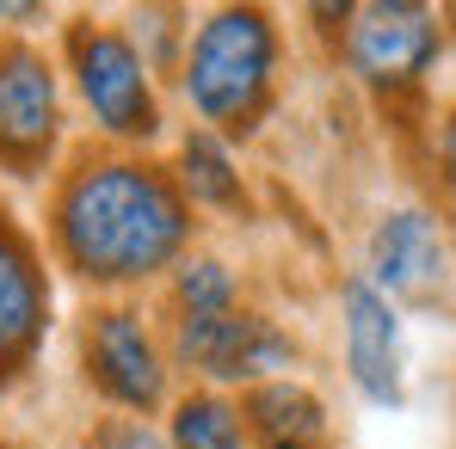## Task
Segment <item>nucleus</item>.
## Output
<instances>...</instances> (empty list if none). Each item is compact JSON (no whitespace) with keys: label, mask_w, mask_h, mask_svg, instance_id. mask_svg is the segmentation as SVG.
Here are the masks:
<instances>
[{"label":"nucleus","mask_w":456,"mask_h":449,"mask_svg":"<svg viewBox=\"0 0 456 449\" xmlns=\"http://www.w3.org/2000/svg\"><path fill=\"white\" fill-rule=\"evenodd\" d=\"M438 166H444V185H451V197H456V111L438 130Z\"/></svg>","instance_id":"dca6fc26"},{"label":"nucleus","mask_w":456,"mask_h":449,"mask_svg":"<svg viewBox=\"0 0 456 449\" xmlns=\"http://www.w3.org/2000/svg\"><path fill=\"white\" fill-rule=\"evenodd\" d=\"M191 234L185 191L136 160H86L56 197V246L93 284H136L179 259Z\"/></svg>","instance_id":"f257e3e1"},{"label":"nucleus","mask_w":456,"mask_h":449,"mask_svg":"<svg viewBox=\"0 0 456 449\" xmlns=\"http://www.w3.org/2000/svg\"><path fill=\"white\" fill-rule=\"evenodd\" d=\"M259 449H327V406L303 381H259L240 406Z\"/></svg>","instance_id":"9b49d317"},{"label":"nucleus","mask_w":456,"mask_h":449,"mask_svg":"<svg viewBox=\"0 0 456 449\" xmlns=\"http://www.w3.org/2000/svg\"><path fill=\"white\" fill-rule=\"evenodd\" d=\"M173 301H179V314H228L234 308V271L216 259H185L173 277Z\"/></svg>","instance_id":"4468645a"},{"label":"nucleus","mask_w":456,"mask_h":449,"mask_svg":"<svg viewBox=\"0 0 456 449\" xmlns=\"http://www.w3.org/2000/svg\"><path fill=\"white\" fill-rule=\"evenodd\" d=\"M173 351L179 364L210 381H265L272 370H290L297 364V339L278 333L265 314H179V333H173Z\"/></svg>","instance_id":"20e7f679"},{"label":"nucleus","mask_w":456,"mask_h":449,"mask_svg":"<svg viewBox=\"0 0 456 449\" xmlns=\"http://www.w3.org/2000/svg\"><path fill=\"white\" fill-rule=\"evenodd\" d=\"M80 449H173L160 431H149L142 419H105V425H93Z\"/></svg>","instance_id":"2eb2a0df"},{"label":"nucleus","mask_w":456,"mask_h":449,"mask_svg":"<svg viewBox=\"0 0 456 449\" xmlns=\"http://www.w3.org/2000/svg\"><path fill=\"white\" fill-rule=\"evenodd\" d=\"M179 191L191 204H210V210H240L247 204V185L234 172V154L216 130H191L179 142Z\"/></svg>","instance_id":"f8f14e48"},{"label":"nucleus","mask_w":456,"mask_h":449,"mask_svg":"<svg viewBox=\"0 0 456 449\" xmlns=\"http://www.w3.org/2000/svg\"><path fill=\"white\" fill-rule=\"evenodd\" d=\"M364 259H370L364 277H370L388 301L395 296H432V290L444 284V271H451L444 228L432 222L426 210H388V216L370 228Z\"/></svg>","instance_id":"1a4fd4ad"},{"label":"nucleus","mask_w":456,"mask_h":449,"mask_svg":"<svg viewBox=\"0 0 456 449\" xmlns=\"http://www.w3.org/2000/svg\"><path fill=\"white\" fill-rule=\"evenodd\" d=\"M56 130H62V99H56L50 62L31 44H6L0 50V160L31 179Z\"/></svg>","instance_id":"0eeeda50"},{"label":"nucleus","mask_w":456,"mask_h":449,"mask_svg":"<svg viewBox=\"0 0 456 449\" xmlns=\"http://www.w3.org/2000/svg\"><path fill=\"white\" fill-rule=\"evenodd\" d=\"M44 308H50L44 271H37L31 246L0 216V364L31 351V339L44 333Z\"/></svg>","instance_id":"9d476101"},{"label":"nucleus","mask_w":456,"mask_h":449,"mask_svg":"<svg viewBox=\"0 0 456 449\" xmlns=\"http://www.w3.org/2000/svg\"><path fill=\"white\" fill-rule=\"evenodd\" d=\"M69 62H75V86L93 111V124L118 142H142L160 130L149 86V56L136 50V37L111 31V25H75L69 37Z\"/></svg>","instance_id":"7ed1b4c3"},{"label":"nucleus","mask_w":456,"mask_h":449,"mask_svg":"<svg viewBox=\"0 0 456 449\" xmlns=\"http://www.w3.org/2000/svg\"><path fill=\"white\" fill-rule=\"evenodd\" d=\"M80 357H86V381L111 400V406H130V413H154L160 394H167V370H160V351H154L142 314L130 308H99L80 333Z\"/></svg>","instance_id":"423d86ee"},{"label":"nucleus","mask_w":456,"mask_h":449,"mask_svg":"<svg viewBox=\"0 0 456 449\" xmlns=\"http://www.w3.org/2000/svg\"><path fill=\"white\" fill-rule=\"evenodd\" d=\"M167 444L173 449H240L247 444V419H240V406L223 400V394H185L173 406Z\"/></svg>","instance_id":"ddd939ff"},{"label":"nucleus","mask_w":456,"mask_h":449,"mask_svg":"<svg viewBox=\"0 0 456 449\" xmlns=\"http://www.w3.org/2000/svg\"><path fill=\"white\" fill-rule=\"evenodd\" d=\"M444 50V31L426 6L413 0H370V6H352V25H346V62L370 86H413L438 62Z\"/></svg>","instance_id":"39448f33"},{"label":"nucleus","mask_w":456,"mask_h":449,"mask_svg":"<svg viewBox=\"0 0 456 449\" xmlns=\"http://www.w3.org/2000/svg\"><path fill=\"white\" fill-rule=\"evenodd\" d=\"M272 68H278L272 19L259 6H223L198 25V37L185 50V99L223 136H247L253 117L265 111Z\"/></svg>","instance_id":"f03ea898"},{"label":"nucleus","mask_w":456,"mask_h":449,"mask_svg":"<svg viewBox=\"0 0 456 449\" xmlns=\"http://www.w3.org/2000/svg\"><path fill=\"white\" fill-rule=\"evenodd\" d=\"M339 320H346V370H352V381L377 406H401V320H395V301L382 296L370 277H346L339 284Z\"/></svg>","instance_id":"6e6552de"}]
</instances>
